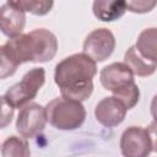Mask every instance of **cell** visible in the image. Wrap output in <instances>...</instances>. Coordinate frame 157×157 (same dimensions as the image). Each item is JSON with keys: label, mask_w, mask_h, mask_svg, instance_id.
I'll return each mask as SVG.
<instances>
[{"label": "cell", "mask_w": 157, "mask_h": 157, "mask_svg": "<svg viewBox=\"0 0 157 157\" xmlns=\"http://www.w3.org/2000/svg\"><path fill=\"white\" fill-rule=\"evenodd\" d=\"M96 74V63L86 54L76 53L56 64L54 80L63 98L81 103L92 94Z\"/></svg>", "instance_id": "obj_1"}, {"label": "cell", "mask_w": 157, "mask_h": 157, "mask_svg": "<svg viewBox=\"0 0 157 157\" xmlns=\"http://www.w3.org/2000/svg\"><path fill=\"white\" fill-rule=\"evenodd\" d=\"M126 112L128 109L124 107V104L114 97H104L94 108L97 121L108 128L119 125L124 120Z\"/></svg>", "instance_id": "obj_10"}, {"label": "cell", "mask_w": 157, "mask_h": 157, "mask_svg": "<svg viewBox=\"0 0 157 157\" xmlns=\"http://www.w3.org/2000/svg\"><path fill=\"white\" fill-rule=\"evenodd\" d=\"M47 124L45 109L38 103H28L21 108L17 120L16 130L23 139H32L40 134Z\"/></svg>", "instance_id": "obj_6"}, {"label": "cell", "mask_w": 157, "mask_h": 157, "mask_svg": "<svg viewBox=\"0 0 157 157\" xmlns=\"http://www.w3.org/2000/svg\"><path fill=\"white\" fill-rule=\"evenodd\" d=\"M1 155L2 157H31V151L26 139L10 136L1 146Z\"/></svg>", "instance_id": "obj_14"}, {"label": "cell", "mask_w": 157, "mask_h": 157, "mask_svg": "<svg viewBox=\"0 0 157 157\" xmlns=\"http://www.w3.org/2000/svg\"><path fill=\"white\" fill-rule=\"evenodd\" d=\"M102 86L113 94L134 81V75L124 63H113L104 66L99 74Z\"/></svg>", "instance_id": "obj_9"}, {"label": "cell", "mask_w": 157, "mask_h": 157, "mask_svg": "<svg viewBox=\"0 0 157 157\" xmlns=\"http://www.w3.org/2000/svg\"><path fill=\"white\" fill-rule=\"evenodd\" d=\"M115 48V37L108 28L93 29L83 42V54L94 63L108 59Z\"/></svg>", "instance_id": "obj_7"}, {"label": "cell", "mask_w": 157, "mask_h": 157, "mask_svg": "<svg viewBox=\"0 0 157 157\" xmlns=\"http://www.w3.org/2000/svg\"><path fill=\"white\" fill-rule=\"evenodd\" d=\"M17 4L25 12H31V13L38 15V16L48 13L54 5L53 1H28V0L27 1H17Z\"/></svg>", "instance_id": "obj_17"}, {"label": "cell", "mask_w": 157, "mask_h": 157, "mask_svg": "<svg viewBox=\"0 0 157 157\" xmlns=\"http://www.w3.org/2000/svg\"><path fill=\"white\" fill-rule=\"evenodd\" d=\"M156 28H146L140 33L136 45H134L144 59L152 63H156Z\"/></svg>", "instance_id": "obj_13"}, {"label": "cell", "mask_w": 157, "mask_h": 157, "mask_svg": "<svg viewBox=\"0 0 157 157\" xmlns=\"http://www.w3.org/2000/svg\"><path fill=\"white\" fill-rule=\"evenodd\" d=\"M13 113H15V108L5 99V97L0 96V129L6 128L12 118H13Z\"/></svg>", "instance_id": "obj_18"}, {"label": "cell", "mask_w": 157, "mask_h": 157, "mask_svg": "<svg viewBox=\"0 0 157 157\" xmlns=\"http://www.w3.org/2000/svg\"><path fill=\"white\" fill-rule=\"evenodd\" d=\"M120 151L124 157H148L153 151V137L148 129L130 126L120 137Z\"/></svg>", "instance_id": "obj_5"}, {"label": "cell", "mask_w": 157, "mask_h": 157, "mask_svg": "<svg viewBox=\"0 0 157 157\" xmlns=\"http://www.w3.org/2000/svg\"><path fill=\"white\" fill-rule=\"evenodd\" d=\"M26 25V12L17 1H7L0 6V31L9 38L20 36Z\"/></svg>", "instance_id": "obj_8"}, {"label": "cell", "mask_w": 157, "mask_h": 157, "mask_svg": "<svg viewBox=\"0 0 157 157\" xmlns=\"http://www.w3.org/2000/svg\"><path fill=\"white\" fill-rule=\"evenodd\" d=\"M47 121L59 130H75L80 128L86 119V110L80 102L54 98L45 107Z\"/></svg>", "instance_id": "obj_3"}, {"label": "cell", "mask_w": 157, "mask_h": 157, "mask_svg": "<svg viewBox=\"0 0 157 157\" xmlns=\"http://www.w3.org/2000/svg\"><path fill=\"white\" fill-rule=\"evenodd\" d=\"M18 65L20 64L12 56L7 47L5 44L1 45L0 47V80L12 76L16 72Z\"/></svg>", "instance_id": "obj_16"}, {"label": "cell", "mask_w": 157, "mask_h": 157, "mask_svg": "<svg viewBox=\"0 0 157 157\" xmlns=\"http://www.w3.org/2000/svg\"><path fill=\"white\" fill-rule=\"evenodd\" d=\"M125 6L126 10L131 12L145 13L150 12L156 6V1H125Z\"/></svg>", "instance_id": "obj_19"}, {"label": "cell", "mask_w": 157, "mask_h": 157, "mask_svg": "<svg viewBox=\"0 0 157 157\" xmlns=\"http://www.w3.org/2000/svg\"><path fill=\"white\" fill-rule=\"evenodd\" d=\"M94 16L104 22H112L119 20L126 11L125 1L108 0V1H94L92 6Z\"/></svg>", "instance_id": "obj_11"}, {"label": "cell", "mask_w": 157, "mask_h": 157, "mask_svg": "<svg viewBox=\"0 0 157 157\" xmlns=\"http://www.w3.org/2000/svg\"><path fill=\"white\" fill-rule=\"evenodd\" d=\"M45 82V71L43 67H33L27 71L22 80L12 85L5 92V99L13 108H23L32 99L36 98L37 93Z\"/></svg>", "instance_id": "obj_4"}, {"label": "cell", "mask_w": 157, "mask_h": 157, "mask_svg": "<svg viewBox=\"0 0 157 157\" xmlns=\"http://www.w3.org/2000/svg\"><path fill=\"white\" fill-rule=\"evenodd\" d=\"M113 97L117 98L118 101H120L126 109H131L139 102L140 91H139V87L135 83V81H132L131 83H129L128 86H125L124 88H121L120 91L115 92Z\"/></svg>", "instance_id": "obj_15"}, {"label": "cell", "mask_w": 157, "mask_h": 157, "mask_svg": "<svg viewBox=\"0 0 157 157\" xmlns=\"http://www.w3.org/2000/svg\"><path fill=\"white\" fill-rule=\"evenodd\" d=\"M124 64L128 66L132 75H137L141 77L150 76L156 71V63L144 59L135 47H130L126 50L124 55Z\"/></svg>", "instance_id": "obj_12"}, {"label": "cell", "mask_w": 157, "mask_h": 157, "mask_svg": "<svg viewBox=\"0 0 157 157\" xmlns=\"http://www.w3.org/2000/svg\"><path fill=\"white\" fill-rule=\"evenodd\" d=\"M5 45L21 65L23 63L50 61L58 50V39L53 32L45 28H37L29 33H21L10 38Z\"/></svg>", "instance_id": "obj_2"}]
</instances>
